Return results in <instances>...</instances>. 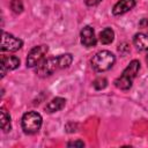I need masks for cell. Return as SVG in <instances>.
I'll return each mask as SVG.
<instances>
[{"mask_svg":"<svg viewBox=\"0 0 148 148\" xmlns=\"http://www.w3.org/2000/svg\"><path fill=\"white\" fill-rule=\"evenodd\" d=\"M0 113H1V120H0V125H1V130L5 132V133H8L10 130H12V125H10V116L9 113L7 112V110L5 108H1L0 110Z\"/></svg>","mask_w":148,"mask_h":148,"instance_id":"7c38bea8","label":"cell"},{"mask_svg":"<svg viewBox=\"0 0 148 148\" xmlns=\"http://www.w3.org/2000/svg\"><path fill=\"white\" fill-rule=\"evenodd\" d=\"M139 25H140L141 28H143L145 25H148V20H147V18H142V20L140 21V23H139Z\"/></svg>","mask_w":148,"mask_h":148,"instance_id":"d6986e66","label":"cell"},{"mask_svg":"<svg viewBox=\"0 0 148 148\" xmlns=\"http://www.w3.org/2000/svg\"><path fill=\"white\" fill-rule=\"evenodd\" d=\"M114 39V31L111 28H104L101 32H99V40L102 44L108 45L111 44Z\"/></svg>","mask_w":148,"mask_h":148,"instance_id":"4fadbf2b","label":"cell"},{"mask_svg":"<svg viewBox=\"0 0 148 148\" xmlns=\"http://www.w3.org/2000/svg\"><path fill=\"white\" fill-rule=\"evenodd\" d=\"M101 1H102V0H84V2H86L87 6H96V5H98Z\"/></svg>","mask_w":148,"mask_h":148,"instance_id":"ac0fdd59","label":"cell"},{"mask_svg":"<svg viewBox=\"0 0 148 148\" xmlns=\"http://www.w3.org/2000/svg\"><path fill=\"white\" fill-rule=\"evenodd\" d=\"M135 6V0H119L112 8L113 15H123L131 9H133Z\"/></svg>","mask_w":148,"mask_h":148,"instance_id":"9c48e42d","label":"cell"},{"mask_svg":"<svg viewBox=\"0 0 148 148\" xmlns=\"http://www.w3.org/2000/svg\"><path fill=\"white\" fill-rule=\"evenodd\" d=\"M22 45H23V42H22L20 38L15 37V36H13V35L6 32V31H2L1 45H0L1 51L15 52V51L20 50V49L22 47Z\"/></svg>","mask_w":148,"mask_h":148,"instance_id":"8992f818","label":"cell"},{"mask_svg":"<svg viewBox=\"0 0 148 148\" xmlns=\"http://www.w3.org/2000/svg\"><path fill=\"white\" fill-rule=\"evenodd\" d=\"M43 124L42 116L36 111H28L22 116L21 125L25 134H35L39 131Z\"/></svg>","mask_w":148,"mask_h":148,"instance_id":"3957f363","label":"cell"},{"mask_svg":"<svg viewBox=\"0 0 148 148\" xmlns=\"http://www.w3.org/2000/svg\"><path fill=\"white\" fill-rule=\"evenodd\" d=\"M66 104V99L64 97H54L53 99H51L46 106H45V111L47 113H54V112H58L60 110L64 109Z\"/></svg>","mask_w":148,"mask_h":148,"instance_id":"30bf717a","label":"cell"},{"mask_svg":"<svg viewBox=\"0 0 148 148\" xmlns=\"http://www.w3.org/2000/svg\"><path fill=\"white\" fill-rule=\"evenodd\" d=\"M133 44L139 51H148V36L142 32H138L133 37Z\"/></svg>","mask_w":148,"mask_h":148,"instance_id":"8fae6325","label":"cell"},{"mask_svg":"<svg viewBox=\"0 0 148 148\" xmlns=\"http://www.w3.org/2000/svg\"><path fill=\"white\" fill-rule=\"evenodd\" d=\"M47 52H49V46L45 44L37 45L34 49H31L27 57V67H35L39 65L45 59Z\"/></svg>","mask_w":148,"mask_h":148,"instance_id":"5b68a950","label":"cell"},{"mask_svg":"<svg viewBox=\"0 0 148 148\" xmlns=\"http://www.w3.org/2000/svg\"><path fill=\"white\" fill-rule=\"evenodd\" d=\"M58 59H59V64H60V69H62V68L69 67V65L73 61V56L71 53H64V54L58 56Z\"/></svg>","mask_w":148,"mask_h":148,"instance_id":"5bb4252c","label":"cell"},{"mask_svg":"<svg viewBox=\"0 0 148 148\" xmlns=\"http://www.w3.org/2000/svg\"><path fill=\"white\" fill-rule=\"evenodd\" d=\"M80 37H81V44L86 47L95 46L97 43V37L95 36V30L90 25H86L81 29Z\"/></svg>","mask_w":148,"mask_h":148,"instance_id":"ba28073f","label":"cell"},{"mask_svg":"<svg viewBox=\"0 0 148 148\" xmlns=\"http://www.w3.org/2000/svg\"><path fill=\"white\" fill-rule=\"evenodd\" d=\"M116 61V57L112 52L108 50L98 51L91 59V67L96 72H106L109 71Z\"/></svg>","mask_w":148,"mask_h":148,"instance_id":"7a4b0ae2","label":"cell"},{"mask_svg":"<svg viewBox=\"0 0 148 148\" xmlns=\"http://www.w3.org/2000/svg\"><path fill=\"white\" fill-rule=\"evenodd\" d=\"M140 61L139 60H132L127 67L123 71L121 75L118 76L116 80H114V86L118 88V89H121V90H128L132 84H133V81L134 79L136 77L139 71H140Z\"/></svg>","mask_w":148,"mask_h":148,"instance_id":"6da1fadb","label":"cell"},{"mask_svg":"<svg viewBox=\"0 0 148 148\" xmlns=\"http://www.w3.org/2000/svg\"><path fill=\"white\" fill-rule=\"evenodd\" d=\"M58 69H60L58 57H50V58L44 59L39 65H37L35 72L39 77H46V76L52 75Z\"/></svg>","mask_w":148,"mask_h":148,"instance_id":"277c9868","label":"cell"},{"mask_svg":"<svg viewBox=\"0 0 148 148\" xmlns=\"http://www.w3.org/2000/svg\"><path fill=\"white\" fill-rule=\"evenodd\" d=\"M92 86H94V88H95L96 90H102V89H104V88L108 86V80H106L105 77L99 76V77H97V79L94 80Z\"/></svg>","mask_w":148,"mask_h":148,"instance_id":"9a60e30c","label":"cell"},{"mask_svg":"<svg viewBox=\"0 0 148 148\" xmlns=\"http://www.w3.org/2000/svg\"><path fill=\"white\" fill-rule=\"evenodd\" d=\"M67 147H84V142L81 140H76V141H69L67 143Z\"/></svg>","mask_w":148,"mask_h":148,"instance_id":"e0dca14e","label":"cell"},{"mask_svg":"<svg viewBox=\"0 0 148 148\" xmlns=\"http://www.w3.org/2000/svg\"><path fill=\"white\" fill-rule=\"evenodd\" d=\"M18 66H20V59L17 57L2 54L1 58H0V74H1V77H3L8 71L16 69Z\"/></svg>","mask_w":148,"mask_h":148,"instance_id":"52a82bcc","label":"cell"},{"mask_svg":"<svg viewBox=\"0 0 148 148\" xmlns=\"http://www.w3.org/2000/svg\"><path fill=\"white\" fill-rule=\"evenodd\" d=\"M10 9L15 13V14H20L23 12V3L21 0H12L10 1Z\"/></svg>","mask_w":148,"mask_h":148,"instance_id":"2e32d148","label":"cell"}]
</instances>
